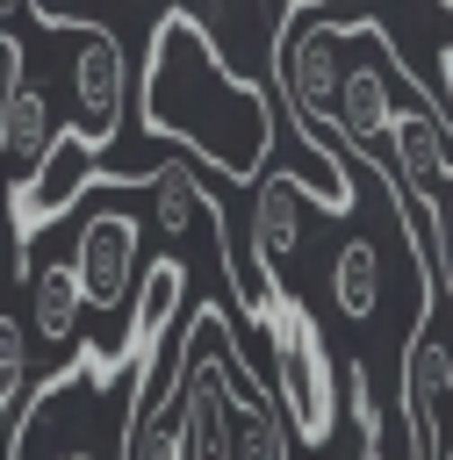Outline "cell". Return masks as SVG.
<instances>
[{
  "label": "cell",
  "instance_id": "obj_11",
  "mask_svg": "<svg viewBox=\"0 0 453 460\" xmlns=\"http://www.w3.org/2000/svg\"><path fill=\"white\" fill-rule=\"evenodd\" d=\"M381 288H388V259H381V237H345L338 252H331V302H338V316L345 323H367L374 309H381Z\"/></svg>",
  "mask_w": 453,
  "mask_h": 460
},
{
  "label": "cell",
  "instance_id": "obj_12",
  "mask_svg": "<svg viewBox=\"0 0 453 460\" xmlns=\"http://www.w3.org/2000/svg\"><path fill=\"white\" fill-rule=\"evenodd\" d=\"M230 7H259V0H194V14H201V22H216V14H230ZM266 36H273V29H266ZM273 43H280V36H273Z\"/></svg>",
  "mask_w": 453,
  "mask_h": 460
},
{
  "label": "cell",
  "instance_id": "obj_2",
  "mask_svg": "<svg viewBox=\"0 0 453 460\" xmlns=\"http://www.w3.org/2000/svg\"><path fill=\"white\" fill-rule=\"evenodd\" d=\"M144 352L79 338L72 359L36 381L7 424L0 460H129V417H137Z\"/></svg>",
  "mask_w": 453,
  "mask_h": 460
},
{
  "label": "cell",
  "instance_id": "obj_4",
  "mask_svg": "<svg viewBox=\"0 0 453 460\" xmlns=\"http://www.w3.org/2000/svg\"><path fill=\"white\" fill-rule=\"evenodd\" d=\"M237 316H252L259 338H266V367H273L266 381H273V395H280V410H288V431H295L302 446H324V438L338 431V388H345V374H338L316 316L302 309V295H295L280 273H259Z\"/></svg>",
  "mask_w": 453,
  "mask_h": 460
},
{
  "label": "cell",
  "instance_id": "obj_13",
  "mask_svg": "<svg viewBox=\"0 0 453 460\" xmlns=\"http://www.w3.org/2000/svg\"><path fill=\"white\" fill-rule=\"evenodd\" d=\"M14 65H22V58H14V36L0 29V101H7V86H14Z\"/></svg>",
  "mask_w": 453,
  "mask_h": 460
},
{
  "label": "cell",
  "instance_id": "obj_10",
  "mask_svg": "<svg viewBox=\"0 0 453 460\" xmlns=\"http://www.w3.org/2000/svg\"><path fill=\"white\" fill-rule=\"evenodd\" d=\"M79 309H93L86 280H79V259L29 266V331L43 345H79Z\"/></svg>",
  "mask_w": 453,
  "mask_h": 460
},
{
  "label": "cell",
  "instance_id": "obj_6",
  "mask_svg": "<svg viewBox=\"0 0 453 460\" xmlns=\"http://www.w3.org/2000/svg\"><path fill=\"white\" fill-rule=\"evenodd\" d=\"M395 410L410 431V460H453V345H439L424 331L403 345Z\"/></svg>",
  "mask_w": 453,
  "mask_h": 460
},
{
  "label": "cell",
  "instance_id": "obj_3",
  "mask_svg": "<svg viewBox=\"0 0 453 460\" xmlns=\"http://www.w3.org/2000/svg\"><path fill=\"white\" fill-rule=\"evenodd\" d=\"M266 388L252 374L223 302L180 316V374H173V453L180 460H244V402Z\"/></svg>",
  "mask_w": 453,
  "mask_h": 460
},
{
  "label": "cell",
  "instance_id": "obj_8",
  "mask_svg": "<svg viewBox=\"0 0 453 460\" xmlns=\"http://www.w3.org/2000/svg\"><path fill=\"white\" fill-rule=\"evenodd\" d=\"M72 259H79L86 302L108 309V316H129L137 280H144V266H137V216H129V208H86Z\"/></svg>",
  "mask_w": 453,
  "mask_h": 460
},
{
  "label": "cell",
  "instance_id": "obj_7",
  "mask_svg": "<svg viewBox=\"0 0 453 460\" xmlns=\"http://www.w3.org/2000/svg\"><path fill=\"white\" fill-rule=\"evenodd\" d=\"M360 14H374L388 36H395V50H403V65L424 79V93L446 108V122H453V7H439V0H352Z\"/></svg>",
  "mask_w": 453,
  "mask_h": 460
},
{
  "label": "cell",
  "instance_id": "obj_9",
  "mask_svg": "<svg viewBox=\"0 0 453 460\" xmlns=\"http://www.w3.org/2000/svg\"><path fill=\"white\" fill-rule=\"evenodd\" d=\"M144 194H151V223H158L165 244H180V237H194V230H223V216H216V201L201 194V180H194L187 158L151 165V172H144Z\"/></svg>",
  "mask_w": 453,
  "mask_h": 460
},
{
  "label": "cell",
  "instance_id": "obj_5",
  "mask_svg": "<svg viewBox=\"0 0 453 460\" xmlns=\"http://www.w3.org/2000/svg\"><path fill=\"white\" fill-rule=\"evenodd\" d=\"M29 22H36V29L50 36V50H58L65 122H72L93 151H108L115 129H122V115H129V58H122V36H115L108 22L65 14V7H50V0H36Z\"/></svg>",
  "mask_w": 453,
  "mask_h": 460
},
{
  "label": "cell",
  "instance_id": "obj_1",
  "mask_svg": "<svg viewBox=\"0 0 453 460\" xmlns=\"http://www.w3.org/2000/svg\"><path fill=\"white\" fill-rule=\"evenodd\" d=\"M280 108L288 101L273 93V79H244L230 65V50H216V29L194 7H165L151 22L144 79H137L144 137H173L223 180L259 187L273 172Z\"/></svg>",
  "mask_w": 453,
  "mask_h": 460
}]
</instances>
